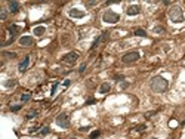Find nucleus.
Masks as SVG:
<instances>
[{
    "instance_id": "aec40b11",
    "label": "nucleus",
    "mask_w": 185,
    "mask_h": 139,
    "mask_svg": "<svg viewBox=\"0 0 185 139\" xmlns=\"http://www.w3.org/2000/svg\"><path fill=\"white\" fill-rule=\"evenodd\" d=\"M99 135H101V133H99V130H95V132H92V133H90V136H89V138H90V139H96L98 136H99Z\"/></svg>"
},
{
    "instance_id": "2f4dec72",
    "label": "nucleus",
    "mask_w": 185,
    "mask_h": 139,
    "mask_svg": "<svg viewBox=\"0 0 185 139\" xmlns=\"http://www.w3.org/2000/svg\"><path fill=\"white\" fill-rule=\"evenodd\" d=\"M153 139H157V138H153Z\"/></svg>"
},
{
    "instance_id": "5701e85b",
    "label": "nucleus",
    "mask_w": 185,
    "mask_h": 139,
    "mask_svg": "<svg viewBox=\"0 0 185 139\" xmlns=\"http://www.w3.org/2000/svg\"><path fill=\"white\" fill-rule=\"evenodd\" d=\"M154 33L161 34V33H164V28H163V27H154Z\"/></svg>"
},
{
    "instance_id": "ddd939ff",
    "label": "nucleus",
    "mask_w": 185,
    "mask_h": 139,
    "mask_svg": "<svg viewBox=\"0 0 185 139\" xmlns=\"http://www.w3.org/2000/svg\"><path fill=\"white\" fill-rule=\"evenodd\" d=\"M18 9H19V3H18V2H10V3H9V10H10V12H18Z\"/></svg>"
},
{
    "instance_id": "9b49d317",
    "label": "nucleus",
    "mask_w": 185,
    "mask_h": 139,
    "mask_svg": "<svg viewBox=\"0 0 185 139\" xmlns=\"http://www.w3.org/2000/svg\"><path fill=\"white\" fill-rule=\"evenodd\" d=\"M28 64H30V56H25V58H24V61H22V62L19 64V67H18V68H19V71H21V73H24L25 70L28 68Z\"/></svg>"
},
{
    "instance_id": "9d476101",
    "label": "nucleus",
    "mask_w": 185,
    "mask_h": 139,
    "mask_svg": "<svg viewBox=\"0 0 185 139\" xmlns=\"http://www.w3.org/2000/svg\"><path fill=\"white\" fill-rule=\"evenodd\" d=\"M139 12H141V7L139 6H129L128 9H126V14L129 15V16H132V15H138L139 14Z\"/></svg>"
},
{
    "instance_id": "f3484780",
    "label": "nucleus",
    "mask_w": 185,
    "mask_h": 139,
    "mask_svg": "<svg viewBox=\"0 0 185 139\" xmlns=\"http://www.w3.org/2000/svg\"><path fill=\"white\" fill-rule=\"evenodd\" d=\"M145 129H147V124H138V126L135 127V130H136V132H144Z\"/></svg>"
},
{
    "instance_id": "20e7f679",
    "label": "nucleus",
    "mask_w": 185,
    "mask_h": 139,
    "mask_svg": "<svg viewBox=\"0 0 185 139\" xmlns=\"http://www.w3.org/2000/svg\"><path fill=\"white\" fill-rule=\"evenodd\" d=\"M119 19H120L119 14H115V12H113V10H107L105 14L102 15V21L107 22V24H115Z\"/></svg>"
},
{
    "instance_id": "4468645a",
    "label": "nucleus",
    "mask_w": 185,
    "mask_h": 139,
    "mask_svg": "<svg viewBox=\"0 0 185 139\" xmlns=\"http://www.w3.org/2000/svg\"><path fill=\"white\" fill-rule=\"evenodd\" d=\"M44 31H46V28L43 27V25H40V27H36V28H34V31H33V33H34L36 36H39V37H40V36L44 34Z\"/></svg>"
},
{
    "instance_id": "a211bd4d",
    "label": "nucleus",
    "mask_w": 185,
    "mask_h": 139,
    "mask_svg": "<svg viewBox=\"0 0 185 139\" xmlns=\"http://www.w3.org/2000/svg\"><path fill=\"white\" fill-rule=\"evenodd\" d=\"M30 99H31V95H30V93H24V95L21 96L22 102H27V101H30Z\"/></svg>"
},
{
    "instance_id": "c756f323",
    "label": "nucleus",
    "mask_w": 185,
    "mask_h": 139,
    "mask_svg": "<svg viewBox=\"0 0 185 139\" xmlns=\"http://www.w3.org/2000/svg\"><path fill=\"white\" fill-rule=\"evenodd\" d=\"M93 102H95V99H89V101H87L86 104H87V105H90V104H93Z\"/></svg>"
},
{
    "instance_id": "f03ea898",
    "label": "nucleus",
    "mask_w": 185,
    "mask_h": 139,
    "mask_svg": "<svg viewBox=\"0 0 185 139\" xmlns=\"http://www.w3.org/2000/svg\"><path fill=\"white\" fill-rule=\"evenodd\" d=\"M169 18H170V21L173 24H181V22H184V14H182V9L179 6H173L170 7V10H169Z\"/></svg>"
},
{
    "instance_id": "bb28decb",
    "label": "nucleus",
    "mask_w": 185,
    "mask_h": 139,
    "mask_svg": "<svg viewBox=\"0 0 185 139\" xmlns=\"http://www.w3.org/2000/svg\"><path fill=\"white\" fill-rule=\"evenodd\" d=\"M154 114H156V111H154V112L151 111V112H147V114H145V115H147V117H153V115H154Z\"/></svg>"
},
{
    "instance_id": "6ab92c4d",
    "label": "nucleus",
    "mask_w": 185,
    "mask_h": 139,
    "mask_svg": "<svg viewBox=\"0 0 185 139\" xmlns=\"http://www.w3.org/2000/svg\"><path fill=\"white\" fill-rule=\"evenodd\" d=\"M15 84H16V82H15V80H7L6 83H5V86H6V87H14Z\"/></svg>"
},
{
    "instance_id": "dca6fc26",
    "label": "nucleus",
    "mask_w": 185,
    "mask_h": 139,
    "mask_svg": "<svg viewBox=\"0 0 185 139\" xmlns=\"http://www.w3.org/2000/svg\"><path fill=\"white\" fill-rule=\"evenodd\" d=\"M135 36H138V37H147V33L144 30H141V28H138L135 31Z\"/></svg>"
},
{
    "instance_id": "412c9836",
    "label": "nucleus",
    "mask_w": 185,
    "mask_h": 139,
    "mask_svg": "<svg viewBox=\"0 0 185 139\" xmlns=\"http://www.w3.org/2000/svg\"><path fill=\"white\" fill-rule=\"evenodd\" d=\"M49 133V127L48 126H43V129L40 130V135H48Z\"/></svg>"
},
{
    "instance_id": "7ed1b4c3",
    "label": "nucleus",
    "mask_w": 185,
    "mask_h": 139,
    "mask_svg": "<svg viewBox=\"0 0 185 139\" xmlns=\"http://www.w3.org/2000/svg\"><path fill=\"white\" fill-rule=\"evenodd\" d=\"M139 58H141V53L136 52V50H133V52H128L126 55L121 56V61L124 64H132V62H136Z\"/></svg>"
},
{
    "instance_id": "f257e3e1",
    "label": "nucleus",
    "mask_w": 185,
    "mask_h": 139,
    "mask_svg": "<svg viewBox=\"0 0 185 139\" xmlns=\"http://www.w3.org/2000/svg\"><path fill=\"white\" fill-rule=\"evenodd\" d=\"M167 86H169V82H167L164 77H161V76H156L153 80H151V89H153L154 92H157V93H163V92H166Z\"/></svg>"
},
{
    "instance_id": "393cba45",
    "label": "nucleus",
    "mask_w": 185,
    "mask_h": 139,
    "mask_svg": "<svg viewBox=\"0 0 185 139\" xmlns=\"http://www.w3.org/2000/svg\"><path fill=\"white\" fill-rule=\"evenodd\" d=\"M6 10H5V9H2V14H0V18H2V19H6Z\"/></svg>"
},
{
    "instance_id": "39448f33",
    "label": "nucleus",
    "mask_w": 185,
    "mask_h": 139,
    "mask_svg": "<svg viewBox=\"0 0 185 139\" xmlns=\"http://www.w3.org/2000/svg\"><path fill=\"white\" fill-rule=\"evenodd\" d=\"M56 124L59 126V127H62V129H67V127L70 126V120H68V115H67L65 112L59 114L56 117Z\"/></svg>"
},
{
    "instance_id": "cd10ccee",
    "label": "nucleus",
    "mask_w": 185,
    "mask_h": 139,
    "mask_svg": "<svg viewBox=\"0 0 185 139\" xmlns=\"http://www.w3.org/2000/svg\"><path fill=\"white\" fill-rule=\"evenodd\" d=\"M6 56H9V58H15L16 56V53H5Z\"/></svg>"
},
{
    "instance_id": "7c9ffc66",
    "label": "nucleus",
    "mask_w": 185,
    "mask_h": 139,
    "mask_svg": "<svg viewBox=\"0 0 185 139\" xmlns=\"http://www.w3.org/2000/svg\"><path fill=\"white\" fill-rule=\"evenodd\" d=\"M87 5H89V6H93V5H96V2H87Z\"/></svg>"
},
{
    "instance_id": "6e6552de",
    "label": "nucleus",
    "mask_w": 185,
    "mask_h": 139,
    "mask_svg": "<svg viewBox=\"0 0 185 139\" xmlns=\"http://www.w3.org/2000/svg\"><path fill=\"white\" fill-rule=\"evenodd\" d=\"M68 15L71 16V18H83L85 16V10H80V9H70V12H68Z\"/></svg>"
},
{
    "instance_id": "f8f14e48",
    "label": "nucleus",
    "mask_w": 185,
    "mask_h": 139,
    "mask_svg": "<svg viewBox=\"0 0 185 139\" xmlns=\"http://www.w3.org/2000/svg\"><path fill=\"white\" fill-rule=\"evenodd\" d=\"M110 89H111V86H110V83H102L99 86V93H107V92H110Z\"/></svg>"
},
{
    "instance_id": "2eb2a0df",
    "label": "nucleus",
    "mask_w": 185,
    "mask_h": 139,
    "mask_svg": "<svg viewBox=\"0 0 185 139\" xmlns=\"http://www.w3.org/2000/svg\"><path fill=\"white\" fill-rule=\"evenodd\" d=\"M18 30H19V28L16 27V25H10V27L7 28V31H9V34L12 36V37H14V36L16 34V33H18Z\"/></svg>"
},
{
    "instance_id": "c85d7f7f",
    "label": "nucleus",
    "mask_w": 185,
    "mask_h": 139,
    "mask_svg": "<svg viewBox=\"0 0 185 139\" xmlns=\"http://www.w3.org/2000/svg\"><path fill=\"white\" fill-rule=\"evenodd\" d=\"M85 70H86V65H85V64H83V65H80V73H83Z\"/></svg>"
},
{
    "instance_id": "423d86ee",
    "label": "nucleus",
    "mask_w": 185,
    "mask_h": 139,
    "mask_svg": "<svg viewBox=\"0 0 185 139\" xmlns=\"http://www.w3.org/2000/svg\"><path fill=\"white\" fill-rule=\"evenodd\" d=\"M78 58V53H76V52H70V53H67V55L62 58V61H64L65 64H74L76 61H77Z\"/></svg>"
},
{
    "instance_id": "473e14b6",
    "label": "nucleus",
    "mask_w": 185,
    "mask_h": 139,
    "mask_svg": "<svg viewBox=\"0 0 185 139\" xmlns=\"http://www.w3.org/2000/svg\"><path fill=\"white\" fill-rule=\"evenodd\" d=\"M71 139H76V138H71Z\"/></svg>"
},
{
    "instance_id": "a878e982",
    "label": "nucleus",
    "mask_w": 185,
    "mask_h": 139,
    "mask_svg": "<svg viewBox=\"0 0 185 139\" xmlns=\"http://www.w3.org/2000/svg\"><path fill=\"white\" fill-rule=\"evenodd\" d=\"M56 87H58V83H53V86H52V95H55V90H56Z\"/></svg>"
},
{
    "instance_id": "4be33fe9",
    "label": "nucleus",
    "mask_w": 185,
    "mask_h": 139,
    "mask_svg": "<svg viewBox=\"0 0 185 139\" xmlns=\"http://www.w3.org/2000/svg\"><path fill=\"white\" fill-rule=\"evenodd\" d=\"M37 114H39L37 111H30V112H28V115H27V118H28V120H30V118H34Z\"/></svg>"
},
{
    "instance_id": "b1692460",
    "label": "nucleus",
    "mask_w": 185,
    "mask_h": 139,
    "mask_svg": "<svg viewBox=\"0 0 185 139\" xmlns=\"http://www.w3.org/2000/svg\"><path fill=\"white\" fill-rule=\"evenodd\" d=\"M21 107H22V105H14V107H10V108H12V111H19V110H21Z\"/></svg>"
},
{
    "instance_id": "0eeeda50",
    "label": "nucleus",
    "mask_w": 185,
    "mask_h": 139,
    "mask_svg": "<svg viewBox=\"0 0 185 139\" xmlns=\"http://www.w3.org/2000/svg\"><path fill=\"white\" fill-rule=\"evenodd\" d=\"M108 36H110L108 33H102V34H101L99 37H98V39L95 40V42H93V44L90 46V49H92V50H93V49H96L98 46H99V43H102V42H105V40H107V39H108Z\"/></svg>"
},
{
    "instance_id": "1a4fd4ad",
    "label": "nucleus",
    "mask_w": 185,
    "mask_h": 139,
    "mask_svg": "<svg viewBox=\"0 0 185 139\" xmlns=\"http://www.w3.org/2000/svg\"><path fill=\"white\" fill-rule=\"evenodd\" d=\"M34 43L33 40V37H30V36H22L21 39H19V44L21 46H31Z\"/></svg>"
}]
</instances>
